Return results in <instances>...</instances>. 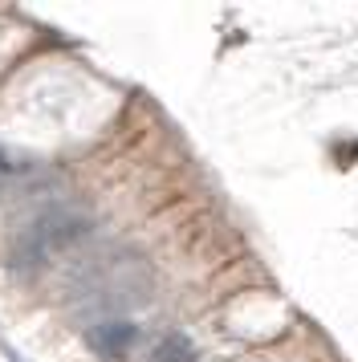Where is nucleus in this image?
I'll list each match as a JSON object with an SVG mask.
<instances>
[{
	"mask_svg": "<svg viewBox=\"0 0 358 362\" xmlns=\"http://www.w3.org/2000/svg\"><path fill=\"white\" fill-rule=\"evenodd\" d=\"M0 167H4V163H0Z\"/></svg>",
	"mask_w": 358,
	"mask_h": 362,
	"instance_id": "nucleus-5",
	"label": "nucleus"
},
{
	"mask_svg": "<svg viewBox=\"0 0 358 362\" xmlns=\"http://www.w3.org/2000/svg\"><path fill=\"white\" fill-rule=\"evenodd\" d=\"M139 342V326L130 317H102L86 329V346L94 350L102 362H118L130 354V346Z\"/></svg>",
	"mask_w": 358,
	"mask_h": 362,
	"instance_id": "nucleus-3",
	"label": "nucleus"
},
{
	"mask_svg": "<svg viewBox=\"0 0 358 362\" xmlns=\"http://www.w3.org/2000/svg\"><path fill=\"white\" fill-rule=\"evenodd\" d=\"M155 273L151 264L130 248H106L94 252L74 277V301L94 313H122L151 301Z\"/></svg>",
	"mask_w": 358,
	"mask_h": 362,
	"instance_id": "nucleus-1",
	"label": "nucleus"
},
{
	"mask_svg": "<svg viewBox=\"0 0 358 362\" xmlns=\"http://www.w3.org/2000/svg\"><path fill=\"white\" fill-rule=\"evenodd\" d=\"M90 232H94V216L81 212V208H49L33 220L25 236L16 240V252L13 261L21 269H41L49 264L57 252H69V248H78L81 240H90Z\"/></svg>",
	"mask_w": 358,
	"mask_h": 362,
	"instance_id": "nucleus-2",
	"label": "nucleus"
},
{
	"mask_svg": "<svg viewBox=\"0 0 358 362\" xmlns=\"http://www.w3.org/2000/svg\"><path fill=\"white\" fill-rule=\"evenodd\" d=\"M151 362H195V346L183 338V334H167L155 350H151Z\"/></svg>",
	"mask_w": 358,
	"mask_h": 362,
	"instance_id": "nucleus-4",
	"label": "nucleus"
}]
</instances>
